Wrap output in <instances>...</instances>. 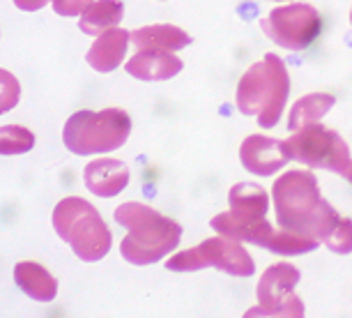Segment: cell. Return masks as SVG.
<instances>
[{
	"instance_id": "cell-13",
	"label": "cell",
	"mask_w": 352,
	"mask_h": 318,
	"mask_svg": "<svg viewBox=\"0 0 352 318\" xmlns=\"http://www.w3.org/2000/svg\"><path fill=\"white\" fill-rule=\"evenodd\" d=\"M182 61L170 51L162 49H141L131 61L124 65L127 74L141 81H168L182 72Z\"/></svg>"
},
{
	"instance_id": "cell-9",
	"label": "cell",
	"mask_w": 352,
	"mask_h": 318,
	"mask_svg": "<svg viewBox=\"0 0 352 318\" xmlns=\"http://www.w3.org/2000/svg\"><path fill=\"white\" fill-rule=\"evenodd\" d=\"M261 28L281 49L304 51L318 37L322 28V19L314 5L290 3L265 14V19H261Z\"/></svg>"
},
{
	"instance_id": "cell-23",
	"label": "cell",
	"mask_w": 352,
	"mask_h": 318,
	"mask_svg": "<svg viewBox=\"0 0 352 318\" xmlns=\"http://www.w3.org/2000/svg\"><path fill=\"white\" fill-rule=\"evenodd\" d=\"M14 5L21 12H37L49 5V0H14Z\"/></svg>"
},
{
	"instance_id": "cell-2",
	"label": "cell",
	"mask_w": 352,
	"mask_h": 318,
	"mask_svg": "<svg viewBox=\"0 0 352 318\" xmlns=\"http://www.w3.org/2000/svg\"><path fill=\"white\" fill-rule=\"evenodd\" d=\"M116 222L129 231L120 242V254L131 265H152L177 249L182 226L145 203H122L113 212Z\"/></svg>"
},
{
	"instance_id": "cell-22",
	"label": "cell",
	"mask_w": 352,
	"mask_h": 318,
	"mask_svg": "<svg viewBox=\"0 0 352 318\" xmlns=\"http://www.w3.org/2000/svg\"><path fill=\"white\" fill-rule=\"evenodd\" d=\"M53 12L60 17H81L95 0H51Z\"/></svg>"
},
{
	"instance_id": "cell-20",
	"label": "cell",
	"mask_w": 352,
	"mask_h": 318,
	"mask_svg": "<svg viewBox=\"0 0 352 318\" xmlns=\"http://www.w3.org/2000/svg\"><path fill=\"white\" fill-rule=\"evenodd\" d=\"M324 244L334 254H352V220L341 217L334 231H331V235L324 240Z\"/></svg>"
},
{
	"instance_id": "cell-14",
	"label": "cell",
	"mask_w": 352,
	"mask_h": 318,
	"mask_svg": "<svg viewBox=\"0 0 352 318\" xmlns=\"http://www.w3.org/2000/svg\"><path fill=\"white\" fill-rule=\"evenodd\" d=\"M131 42V32L122 30V28H111L97 35L95 44L88 49V56L85 61L95 72L99 74H106V72H113L120 67V63L127 56V46Z\"/></svg>"
},
{
	"instance_id": "cell-8",
	"label": "cell",
	"mask_w": 352,
	"mask_h": 318,
	"mask_svg": "<svg viewBox=\"0 0 352 318\" xmlns=\"http://www.w3.org/2000/svg\"><path fill=\"white\" fill-rule=\"evenodd\" d=\"M300 284V270L290 263H276L267 268L256 286L258 304L247 309V318L261 316H285V318H302L304 302L292 293V288Z\"/></svg>"
},
{
	"instance_id": "cell-25",
	"label": "cell",
	"mask_w": 352,
	"mask_h": 318,
	"mask_svg": "<svg viewBox=\"0 0 352 318\" xmlns=\"http://www.w3.org/2000/svg\"><path fill=\"white\" fill-rule=\"evenodd\" d=\"M350 23H352V10H350Z\"/></svg>"
},
{
	"instance_id": "cell-16",
	"label": "cell",
	"mask_w": 352,
	"mask_h": 318,
	"mask_svg": "<svg viewBox=\"0 0 352 318\" xmlns=\"http://www.w3.org/2000/svg\"><path fill=\"white\" fill-rule=\"evenodd\" d=\"M131 44L141 49H162V51H180L191 44V37L187 30L177 28L170 23H157L145 25V28L131 30Z\"/></svg>"
},
{
	"instance_id": "cell-18",
	"label": "cell",
	"mask_w": 352,
	"mask_h": 318,
	"mask_svg": "<svg viewBox=\"0 0 352 318\" xmlns=\"http://www.w3.org/2000/svg\"><path fill=\"white\" fill-rule=\"evenodd\" d=\"M336 104V97L329 92H314V95H304L292 104L290 116H288V129L297 131L307 125H314L320 120L322 116H327L331 106Z\"/></svg>"
},
{
	"instance_id": "cell-15",
	"label": "cell",
	"mask_w": 352,
	"mask_h": 318,
	"mask_svg": "<svg viewBox=\"0 0 352 318\" xmlns=\"http://www.w3.org/2000/svg\"><path fill=\"white\" fill-rule=\"evenodd\" d=\"M14 282L25 295L37 302H53L58 295V282L44 265L21 261L14 265Z\"/></svg>"
},
{
	"instance_id": "cell-10",
	"label": "cell",
	"mask_w": 352,
	"mask_h": 318,
	"mask_svg": "<svg viewBox=\"0 0 352 318\" xmlns=\"http://www.w3.org/2000/svg\"><path fill=\"white\" fill-rule=\"evenodd\" d=\"M228 203L230 210L212 217L210 222V226L219 235H230L235 229L247 226V224H254L258 220H265V215L270 210V194L261 184L237 182L228 191Z\"/></svg>"
},
{
	"instance_id": "cell-3",
	"label": "cell",
	"mask_w": 352,
	"mask_h": 318,
	"mask_svg": "<svg viewBox=\"0 0 352 318\" xmlns=\"http://www.w3.org/2000/svg\"><path fill=\"white\" fill-rule=\"evenodd\" d=\"M288 95V67L274 53H265L263 61L254 63L242 74L235 90V102L244 116H256L263 129H272L281 120Z\"/></svg>"
},
{
	"instance_id": "cell-21",
	"label": "cell",
	"mask_w": 352,
	"mask_h": 318,
	"mask_svg": "<svg viewBox=\"0 0 352 318\" xmlns=\"http://www.w3.org/2000/svg\"><path fill=\"white\" fill-rule=\"evenodd\" d=\"M0 78H3V104H0V114H8L12 106L19 104V97H21V85H19V81L10 74L8 70L0 72Z\"/></svg>"
},
{
	"instance_id": "cell-11",
	"label": "cell",
	"mask_w": 352,
	"mask_h": 318,
	"mask_svg": "<svg viewBox=\"0 0 352 318\" xmlns=\"http://www.w3.org/2000/svg\"><path fill=\"white\" fill-rule=\"evenodd\" d=\"M288 152H285V143L278 138L251 134L240 145V162L242 167L254 176L267 178L276 171H281L288 162Z\"/></svg>"
},
{
	"instance_id": "cell-1",
	"label": "cell",
	"mask_w": 352,
	"mask_h": 318,
	"mask_svg": "<svg viewBox=\"0 0 352 318\" xmlns=\"http://www.w3.org/2000/svg\"><path fill=\"white\" fill-rule=\"evenodd\" d=\"M272 203L278 226L324 242L341 215L324 201L318 178L311 171H288L272 187Z\"/></svg>"
},
{
	"instance_id": "cell-17",
	"label": "cell",
	"mask_w": 352,
	"mask_h": 318,
	"mask_svg": "<svg viewBox=\"0 0 352 318\" xmlns=\"http://www.w3.org/2000/svg\"><path fill=\"white\" fill-rule=\"evenodd\" d=\"M124 5L120 0H95L78 19V28L85 35H102V32L116 28L122 21Z\"/></svg>"
},
{
	"instance_id": "cell-5",
	"label": "cell",
	"mask_w": 352,
	"mask_h": 318,
	"mask_svg": "<svg viewBox=\"0 0 352 318\" xmlns=\"http://www.w3.org/2000/svg\"><path fill=\"white\" fill-rule=\"evenodd\" d=\"M131 134V118L122 109L76 111L63 129L65 148L74 155H99L118 150Z\"/></svg>"
},
{
	"instance_id": "cell-7",
	"label": "cell",
	"mask_w": 352,
	"mask_h": 318,
	"mask_svg": "<svg viewBox=\"0 0 352 318\" xmlns=\"http://www.w3.org/2000/svg\"><path fill=\"white\" fill-rule=\"evenodd\" d=\"M283 143L290 159L314 169H324L331 171V173L345 176V171L352 164L350 148L345 143V138L338 131L322 127L318 123L292 131V136L285 138Z\"/></svg>"
},
{
	"instance_id": "cell-6",
	"label": "cell",
	"mask_w": 352,
	"mask_h": 318,
	"mask_svg": "<svg viewBox=\"0 0 352 318\" xmlns=\"http://www.w3.org/2000/svg\"><path fill=\"white\" fill-rule=\"evenodd\" d=\"M203 268H217L232 277H251L256 273V263L240 240L228 235L208 237L198 247L184 249L166 261L170 273H196Z\"/></svg>"
},
{
	"instance_id": "cell-24",
	"label": "cell",
	"mask_w": 352,
	"mask_h": 318,
	"mask_svg": "<svg viewBox=\"0 0 352 318\" xmlns=\"http://www.w3.org/2000/svg\"><path fill=\"white\" fill-rule=\"evenodd\" d=\"M343 178H345V180H348V182L352 184V164H350V169L345 171V176H343Z\"/></svg>"
},
{
	"instance_id": "cell-19",
	"label": "cell",
	"mask_w": 352,
	"mask_h": 318,
	"mask_svg": "<svg viewBox=\"0 0 352 318\" xmlns=\"http://www.w3.org/2000/svg\"><path fill=\"white\" fill-rule=\"evenodd\" d=\"M32 145H35V136L21 125H5L0 131V152L3 155H23V152L32 150Z\"/></svg>"
},
{
	"instance_id": "cell-12",
	"label": "cell",
	"mask_w": 352,
	"mask_h": 318,
	"mask_svg": "<svg viewBox=\"0 0 352 318\" xmlns=\"http://www.w3.org/2000/svg\"><path fill=\"white\" fill-rule=\"evenodd\" d=\"M83 180L95 196L113 198L129 184V167L120 159H95L83 169Z\"/></svg>"
},
{
	"instance_id": "cell-4",
	"label": "cell",
	"mask_w": 352,
	"mask_h": 318,
	"mask_svg": "<svg viewBox=\"0 0 352 318\" xmlns=\"http://www.w3.org/2000/svg\"><path fill=\"white\" fill-rule=\"evenodd\" d=\"M51 224L56 233L85 263H95L111 251V229L92 203L81 196H67L53 208Z\"/></svg>"
}]
</instances>
